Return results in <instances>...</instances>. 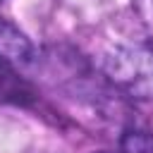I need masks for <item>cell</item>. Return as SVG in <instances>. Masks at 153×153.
I'll use <instances>...</instances> for the list:
<instances>
[{
	"label": "cell",
	"mask_w": 153,
	"mask_h": 153,
	"mask_svg": "<svg viewBox=\"0 0 153 153\" xmlns=\"http://www.w3.org/2000/svg\"><path fill=\"white\" fill-rule=\"evenodd\" d=\"M122 153H153V134L141 129H129L122 134Z\"/></svg>",
	"instance_id": "cell-4"
},
{
	"label": "cell",
	"mask_w": 153,
	"mask_h": 153,
	"mask_svg": "<svg viewBox=\"0 0 153 153\" xmlns=\"http://www.w3.org/2000/svg\"><path fill=\"white\" fill-rule=\"evenodd\" d=\"M0 60L19 67H29L36 60L33 45L26 38L24 31H19V26H14L12 22L0 17Z\"/></svg>",
	"instance_id": "cell-2"
},
{
	"label": "cell",
	"mask_w": 153,
	"mask_h": 153,
	"mask_svg": "<svg viewBox=\"0 0 153 153\" xmlns=\"http://www.w3.org/2000/svg\"><path fill=\"white\" fill-rule=\"evenodd\" d=\"M100 153H110V151H100Z\"/></svg>",
	"instance_id": "cell-5"
},
{
	"label": "cell",
	"mask_w": 153,
	"mask_h": 153,
	"mask_svg": "<svg viewBox=\"0 0 153 153\" xmlns=\"http://www.w3.org/2000/svg\"><path fill=\"white\" fill-rule=\"evenodd\" d=\"M103 76L134 100H153V41L136 38L110 48L103 57Z\"/></svg>",
	"instance_id": "cell-1"
},
{
	"label": "cell",
	"mask_w": 153,
	"mask_h": 153,
	"mask_svg": "<svg viewBox=\"0 0 153 153\" xmlns=\"http://www.w3.org/2000/svg\"><path fill=\"white\" fill-rule=\"evenodd\" d=\"M36 98H38L36 88L17 72V67L0 60V103L31 105L36 103Z\"/></svg>",
	"instance_id": "cell-3"
}]
</instances>
